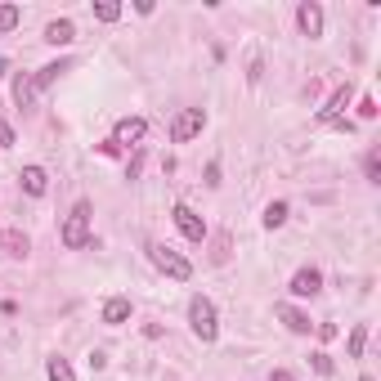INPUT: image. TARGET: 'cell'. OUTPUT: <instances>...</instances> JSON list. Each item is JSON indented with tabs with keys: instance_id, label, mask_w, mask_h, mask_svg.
Masks as SVG:
<instances>
[{
	"instance_id": "obj_3",
	"label": "cell",
	"mask_w": 381,
	"mask_h": 381,
	"mask_svg": "<svg viewBox=\"0 0 381 381\" xmlns=\"http://www.w3.org/2000/svg\"><path fill=\"white\" fill-rule=\"evenodd\" d=\"M90 242V202H77L72 206V216H68V225H63V247H85Z\"/></svg>"
},
{
	"instance_id": "obj_7",
	"label": "cell",
	"mask_w": 381,
	"mask_h": 381,
	"mask_svg": "<svg viewBox=\"0 0 381 381\" xmlns=\"http://www.w3.org/2000/svg\"><path fill=\"white\" fill-rule=\"evenodd\" d=\"M170 216H175V225H180V233H184L189 242H202V238H206V225H202V216L193 211V206H184V202H180Z\"/></svg>"
},
{
	"instance_id": "obj_2",
	"label": "cell",
	"mask_w": 381,
	"mask_h": 381,
	"mask_svg": "<svg viewBox=\"0 0 381 381\" xmlns=\"http://www.w3.org/2000/svg\"><path fill=\"white\" fill-rule=\"evenodd\" d=\"M149 261L162 269L166 278H175V282H189L193 278V265L184 261L180 251H170V247H162V242H149Z\"/></svg>"
},
{
	"instance_id": "obj_19",
	"label": "cell",
	"mask_w": 381,
	"mask_h": 381,
	"mask_svg": "<svg viewBox=\"0 0 381 381\" xmlns=\"http://www.w3.org/2000/svg\"><path fill=\"white\" fill-rule=\"evenodd\" d=\"M363 346H368V327L359 323V327H354V332H350V341H346V350H350V359H359V354H363Z\"/></svg>"
},
{
	"instance_id": "obj_9",
	"label": "cell",
	"mask_w": 381,
	"mask_h": 381,
	"mask_svg": "<svg viewBox=\"0 0 381 381\" xmlns=\"http://www.w3.org/2000/svg\"><path fill=\"white\" fill-rule=\"evenodd\" d=\"M23 193H32V198H41L45 189H50V175H45V166H23Z\"/></svg>"
},
{
	"instance_id": "obj_24",
	"label": "cell",
	"mask_w": 381,
	"mask_h": 381,
	"mask_svg": "<svg viewBox=\"0 0 381 381\" xmlns=\"http://www.w3.org/2000/svg\"><path fill=\"white\" fill-rule=\"evenodd\" d=\"M0 149H14V126L5 121V113H0Z\"/></svg>"
},
{
	"instance_id": "obj_10",
	"label": "cell",
	"mask_w": 381,
	"mask_h": 381,
	"mask_svg": "<svg viewBox=\"0 0 381 381\" xmlns=\"http://www.w3.org/2000/svg\"><path fill=\"white\" fill-rule=\"evenodd\" d=\"M278 318H282V323H287L292 332H301V337H310V332H314V323H310V314H301V310H296V305H278Z\"/></svg>"
},
{
	"instance_id": "obj_28",
	"label": "cell",
	"mask_w": 381,
	"mask_h": 381,
	"mask_svg": "<svg viewBox=\"0 0 381 381\" xmlns=\"http://www.w3.org/2000/svg\"><path fill=\"white\" fill-rule=\"evenodd\" d=\"M359 381H373V377H359Z\"/></svg>"
},
{
	"instance_id": "obj_5",
	"label": "cell",
	"mask_w": 381,
	"mask_h": 381,
	"mask_svg": "<svg viewBox=\"0 0 381 381\" xmlns=\"http://www.w3.org/2000/svg\"><path fill=\"white\" fill-rule=\"evenodd\" d=\"M144 135H149V121H144V117H121L108 144H113V149H130V144L144 139Z\"/></svg>"
},
{
	"instance_id": "obj_18",
	"label": "cell",
	"mask_w": 381,
	"mask_h": 381,
	"mask_svg": "<svg viewBox=\"0 0 381 381\" xmlns=\"http://www.w3.org/2000/svg\"><path fill=\"white\" fill-rule=\"evenodd\" d=\"M94 18H99V23H117L121 5H117V0H99V5H94Z\"/></svg>"
},
{
	"instance_id": "obj_20",
	"label": "cell",
	"mask_w": 381,
	"mask_h": 381,
	"mask_svg": "<svg viewBox=\"0 0 381 381\" xmlns=\"http://www.w3.org/2000/svg\"><path fill=\"white\" fill-rule=\"evenodd\" d=\"M363 175H368V184H381V153L377 149L363 157Z\"/></svg>"
},
{
	"instance_id": "obj_26",
	"label": "cell",
	"mask_w": 381,
	"mask_h": 381,
	"mask_svg": "<svg viewBox=\"0 0 381 381\" xmlns=\"http://www.w3.org/2000/svg\"><path fill=\"white\" fill-rule=\"evenodd\" d=\"M314 332H318L323 341H332V337H337V323H314Z\"/></svg>"
},
{
	"instance_id": "obj_23",
	"label": "cell",
	"mask_w": 381,
	"mask_h": 381,
	"mask_svg": "<svg viewBox=\"0 0 381 381\" xmlns=\"http://www.w3.org/2000/svg\"><path fill=\"white\" fill-rule=\"evenodd\" d=\"M5 247H9V256H27V238L23 233H5Z\"/></svg>"
},
{
	"instance_id": "obj_14",
	"label": "cell",
	"mask_w": 381,
	"mask_h": 381,
	"mask_svg": "<svg viewBox=\"0 0 381 381\" xmlns=\"http://www.w3.org/2000/svg\"><path fill=\"white\" fill-rule=\"evenodd\" d=\"M346 104H350V85H341V90L327 99V108L318 113V121H337V117H341V108H346Z\"/></svg>"
},
{
	"instance_id": "obj_1",
	"label": "cell",
	"mask_w": 381,
	"mask_h": 381,
	"mask_svg": "<svg viewBox=\"0 0 381 381\" xmlns=\"http://www.w3.org/2000/svg\"><path fill=\"white\" fill-rule=\"evenodd\" d=\"M189 327L198 341H216L220 337V318H216V305L211 296H193L189 301Z\"/></svg>"
},
{
	"instance_id": "obj_15",
	"label": "cell",
	"mask_w": 381,
	"mask_h": 381,
	"mask_svg": "<svg viewBox=\"0 0 381 381\" xmlns=\"http://www.w3.org/2000/svg\"><path fill=\"white\" fill-rule=\"evenodd\" d=\"M32 99H36V81L32 77H18L14 81V104L18 108H32Z\"/></svg>"
},
{
	"instance_id": "obj_21",
	"label": "cell",
	"mask_w": 381,
	"mask_h": 381,
	"mask_svg": "<svg viewBox=\"0 0 381 381\" xmlns=\"http://www.w3.org/2000/svg\"><path fill=\"white\" fill-rule=\"evenodd\" d=\"M18 18H23V14H18V5H0V32H14V27H18Z\"/></svg>"
},
{
	"instance_id": "obj_4",
	"label": "cell",
	"mask_w": 381,
	"mask_h": 381,
	"mask_svg": "<svg viewBox=\"0 0 381 381\" xmlns=\"http://www.w3.org/2000/svg\"><path fill=\"white\" fill-rule=\"evenodd\" d=\"M202 126H206V113H202V108H184V113L170 121V139H175V144H189V139H198V135H202Z\"/></svg>"
},
{
	"instance_id": "obj_17",
	"label": "cell",
	"mask_w": 381,
	"mask_h": 381,
	"mask_svg": "<svg viewBox=\"0 0 381 381\" xmlns=\"http://www.w3.org/2000/svg\"><path fill=\"white\" fill-rule=\"evenodd\" d=\"M287 225V202H269L265 206V229H282Z\"/></svg>"
},
{
	"instance_id": "obj_27",
	"label": "cell",
	"mask_w": 381,
	"mask_h": 381,
	"mask_svg": "<svg viewBox=\"0 0 381 381\" xmlns=\"http://www.w3.org/2000/svg\"><path fill=\"white\" fill-rule=\"evenodd\" d=\"M269 381H296V373H287V368H278V373H269Z\"/></svg>"
},
{
	"instance_id": "obj_13",
	"label": "cell",
	"mask_w": 381,
	"mask_h": 381,
	"mask_svg": "<svg viewBox=\"0 0 381 381\" xmlns=\"http://www.w3.org/2000/svg\"><path fill=\"white\" fill-rule=\"evenodd\" d=\"M68 68H72L68 58H58V63H45V68H41V72H36V77H32V81H36V90H45V85H54V81L63 77Z\"/></svg>"
},
{
	"instance_id": "obj_8",
	"label": "cell",
	"mask_w": 381,
	"mask_h": 381,
	"mask_svg": "<svg viewBox=\"0 0 381 381\" xmlns=\"http://www.w3.org/2000/svg\"><path fill=\"white\" fill-rule=\"evenodd\" d=\"M296 23H301V32L310 36H323V5H314V0H305V5H296Z\"/></svg>"
},
{
	"instance_id": "obj_12",
	"label": "cell",
	"mask_w": 381,
	"mask_h": 381,
	"mask_svg": "<svg viewBox=\"0 0 381 381\" xmlns=\"http://www.w3.org/2000/svg\"><path fill=\"white\" fill-rule=\"evenodd\" d=\"M45 41H50V45H72V41H77V27H72L68 18H54L50 27H45Z\"/></svg>"
},
{
	"instance_id": "obj_6",
	"label": "cell",
	"mask_w": 381,
	"mask_h": 381,
	"mask_svg": "<svg viewBox=\"0 0 381 381\" xmlns=\"http://www.w3.org/2000/svg\"><path fill=\"white\" fill-rule=\"evenodd\" d=\"M287 287H292V296H301V301H305V296H318V292H323V274H318L314 265H305V269L292 274Z\"/></svg>"
},
{
	"instance_id": "obj_25",
	"label": "cell",
	"mask_w": 381,
	"mask_h": 381,
	"mask_svg": "<svg viewBox=\"0 0 381 381\" xmlns=\"http://www.w3.org/2000/svg\"><path fill=\"white\" fill-rule=\"evenodd\" d=\"M359 117L373 121V117H377V99H359Z\"/></svg>"
},
{
	"instance_id": "obj_11",
	"label": "cell",
	"mask_w": 381,
	"mask_h": 381,
	"mask_svg": "<svg viewBox=\"0 0 381 381\" xmlns=\"http://www.w3.org/2000/svg\"><path fill=\"white\" fill-rule=\"evenodd\" d=\"M126 318H130V296H108L104 301V323H126Z\"/></svg>"
},
{
	"instance_id": "obj_16",
	"label": "cell",
	"mask_w": 381,
	"mask_h": 381,
	"mask_svg": "<svg viewBox=\"0 0 381 381\" xmlns=\"http://www.w3.org/2000/svg\"><path fill=\"white\" fill-rule=\"evenodd\" d=\"M45 377H50V381H77V373H72V363H68V359H58V354H54L50 363H45Z\"/></svg>"
},
{
	"instance_id": "obj_22",
	"label": "cell",
	"mask_w": 381,
	"mask_h": 381,
	"mask_svg": "<svg viewBox=\"0 0 381 381\" xmlns=\"http://www.w3.org/2000/svg\"><path fill=\"white\" fill-rule=\"evenodd\" d=\"M310 363H314V373H318V377H332V354H327V350H314V354H310Z\"/></svg>"
}]
</instances>
